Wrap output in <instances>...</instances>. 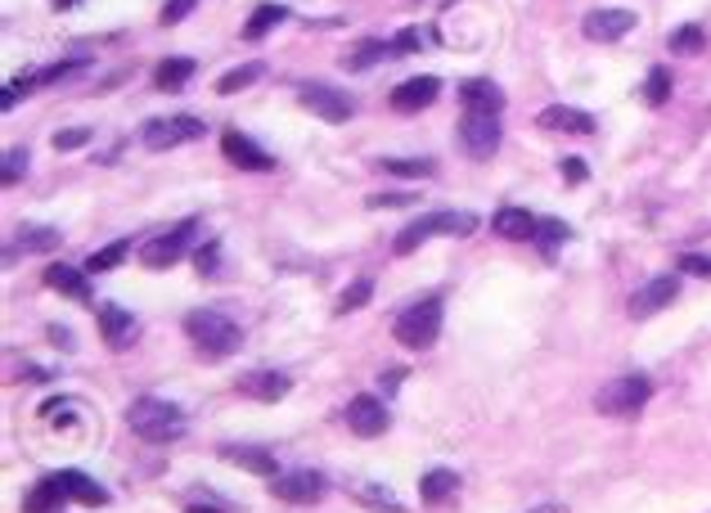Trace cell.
Returning <instances> with one entry per match:
<instances>
[{
  "instance_id": "obj_1",
  "label": "cell",
  "mask_w": 711,
  "mask_h": 513,
  "mask_svg": "<svg viewBox=\"0 0 711 513\" xmlns=\"http://www.w3.org/2000/svg\"><path fill=\"white\" fill-rule=\"evenodd\" d=\"M126 423H131L135 437L153 441V446H167V441L185 437V414H180V405L162 401V396H140V401H131Z\"/></svg>"
},
{
  "instance_id": "obj_2",
  "label": "cell",
  "mask_w": 711,
  "mask_h": 513,
  "mask_svg": "<svg viewBox=\"0 0 711 513\" xmlns=\"http://www.w3.org/2000/svg\"><path fill=\"white\" fill-rule=\"evenodd\" d=\"M185 338L194 342L207 360H225L243 347V329L221 311H189L185 315Z\"/></svg>"
},
{
  "instance_id": "obj_3",
  "label": "cell",
  "mask_w": 711,
  "mask_h": 513,
  "mask_svg": "<svg viewBox=\"0 0 711 513\" xmlns=\"http://www.w3.org/2000/svg\"><path fill=\"white\" fill-rule=\"evenodd\" d=\"M392 333H396V342H401L405 351H428L432 342H437V333H441V297L432 293V297H423V302L405 306V311L396 315Z\"/></svg>"
},
{
  "instance_id": "obj_4",
  "label": "cell",
  "mask_w": 711,
  "mask_h": 513,
  "mask_svg": "<svg viewBox=\"0 0 711 513\" xmlns=\"http://www.w3.org/2000/svg\"><path fill=\"white\" fill-rule=\"evenodd\" d=\"M648 396H653V383L644 374H621L594 392V410L603 419H630V414H639L648 405Z\"/></svg>"
},
{
  "instance_id": "obj_5",
  "label": "cell",
  "mask_w": 711,
  "mask_h": 513,
  "mask_svg": "<svg viewBox=\"0 0 711 513\" xmlns=\"http://www.w3.org/2000/svg\"><path fill=\"white\" fill-rule=\"evenodd\" d=\"M477 230V216L468 212H437V216H419V221H410L401 234H396L392 252L396 257H410L414 248H423L428 239H437V234H473Z\"/></svg>"
},
{
  "instance_id": "obj_6",
  "label": "cell",
  "mask_w": 711,
  "mask_h": 513,
  "mask_svg": "<svg viewBox=\"0 0 711 513\" xmlns=\"http://www.w3.org/2000/svg\"><path fill=\"white\" fill-rule=\"evenodd\" d=\"M203 131H207L203 117L176 113V117H153V122H144L140 140H144V149L167 153V149H180V144H189V140H203Z\"/></svg>"
},
{
  "instance_id": "obj_7",
  "label": "cell",
  "mask_w": 711,
  "mask_h": 513,
  "mask_svg": "<svg viewBox=\"0 0 711 513\" xmlns=\"http://www.w3.org/2000/svg\"><path fill=\"white\" fill-rule=\"evenodd\" d=\"M459 144L473 162H486L495 149H500V113H477V108H464L459 117Z\"/></svg>"
},
{
  "instance_id": "obj_8",
  "label": "cell",
  "mask_w": 711,
  "mask_h": 513,
  "mask_svg": "<svg viewBox=\"0 0 711 513\" xmlns=\"http://www.w3.org/2000/svg\"><path fill=\"white\" fill-rule=\"evenodd\" d=\"M297 104L306 108L311 117H320V122H333V126H342V122H351L356 117V99L347 95V90H333V86H297Z\"/></svg>"
},
{
  "instance_id": "obj_9",
  "label": "cell",
  "mask_w": 711,
  "mask_h": 513,
  "mask_svg": "<svg viewBox=\"0 0 711 513\" xmlns=\"http://www.w3.org/2000/svg\"><path fill=\"white\" fill-rule=\"evenodd\" d=\"M194 234H198V221H194V216H185V221H180L171 234H158V239L144 243L140 261H144L149 270H171L180 257H185L189 243H194Z\"/></svg>"
},
{
  "instance_id": "obj_10",
  "label": "cell",
  "mask_w": 711,
  "mask_h": 513,
  "mask_svg": "<svg viewBox=\"0 0 711 513\" xmlns=\"http://www.w3.org/2000/svg\"><path fill=\"white\" fill-rule=\"evenodd\" d=\"M324 491H329V482L315 468H293V473L270 477V495L284 504H315V500H324Z\"/></svg>"
},
{
  "instance_id": "obj_11",
  "label": "cell",
  "mask_w": 711,
  "mask_h": 513,
  "mask_svg": "<svg viewBox=\"0 0 711 513\" xmlns=\"http://www.w3.org/2000/svg\"><path fill=\"white\" fill-rule=\"evenodd\" d=\"M675 297H680V279H675V275H657V279H648L635 297H630L626 311H630V320H653V315L666 311Z\"/></svg>"
},
{
  "instance_id": "obj_12",
  "label": "cell",
  "mask_w": 711,
  "mask_h": 513,
  "mask_svg": "<svg viewBox=\"0 0 711 513\" xmlns=\"http://www.w3.org/2000/svg\"><path fill=\"white\" fill-rule=\"evenodd\" d=\"M288 374H279V369H243L239 378H234V392L243 396V401H279V396H288Z\"/></svg>"
},
{
  "instance_id": "obj_13",
  "label": "cell",
  "mask_w": 711,
  "mask_h": 513,
  "mask_svg": "<svg viewBox=\"0 0 711 513\" xmlns=\"http://www.w3.org/2000/svg\"><path fill=\"white\" fill-rule=\"evenodd\" d=\"M630 27H635V14H630V9H612V5H599V9H590V14L581 18L585 41H599V45L621 41Z\"/></svg>"
},
{
  "instance_id": "obj_14",
  "label": "cell",
  "mask_w": 711,
  "mask_h": 513,
  "mask_svg": "<svg viewBox=\"0 0 711 513\" xmlns=\"http://www.w3.org/2000/svg\"><path fill=\"white\" fill-rule=\"evenodd\" d=\"M536 126L549 135H576V140H585V135H594V117L585 113V108H572V104H549L536 113Z\"/></svg>"
},
{
  "instance_id": "obj_15",
  "label": "cell",
  "mask_w": 711,
  "mask_h": 513,
  "mask_svg": "<svg viewBox=\"0 0 711 513\" xmlns=\"http://www.w3.org/2000/svg\"><path fill=\"white\" fill-rule=\"evenodd\" d=\"M347 428L356 432V437H365V441L383 437L387 432V405L378 401V396H369V392L351 396L347 401Z\"/></svg>"
},
{
  "instance_id": "obj_16",
  "label": "cell",
  "mask_w": 711,
  "mask_h": 513,
  "mask_svg": "<svg viewBox=\"0 0 711 513\" xmlns=\"http://www.w3.org/2000/svg\"><path fill=\"white\" fill-rule=\"evenodd\" d=\"M437 95H441L437 77H410V81H401V86L387 95V104H392V113L410 117V113H423L428 104H437Z\"/></svg>"
},
{
  "instance_id": "obj_17",
  "label": "cell",
  "mask_w": 711,
  "mask_h": 513,
  "mask_svg": "<svg viewBox=\"0 0 711 513\" xmlns=\"http://www.w3.org/2000/svg\"><path fill=\"white\" fill-rule=\"evenodd\" d=\"M221 153H225V162L239 167V171H270L275 167V158H270L257 140H248L243 131H225L221 135Z\"/></svg>"
},
{
  "instance_id": "obj_18",
  "label": "cell",
  "mask_w": 711,
  "mask_h": 513,
  "mask_svg": "<svg viewBox=\"0 0 711 513\" xmlns=\"http://www.w3.org/2000/svg\"><path fill=\"white\" fill-rule=\"evenodd\" d=\"M99 338H104V347L126 351L135 342V315L122 311V306H113V302H104L99 306Z\"/></svg>"
},
{
  "instance_id": "obj_19",
  "label": "cell",
  "mask_w": 711,
  "mask_h": 513,
  "mask_svg": "<svg viewBox=\"0 0 711 513\" xmlns=\"http://www.w3.org/2000/svg\"><path fill=\"white\" fill-rule=\"evenodd\" d=\"M491 230L500 234V239L527 243V239H536V230H540V216H531L527 207H500V212L491 216Z\"/></svg>"
},
{
  "instance_id": "obj_20",
  "label": "cell",
  "mask_w": 711,
  "mask_h": 513,
  "mask_svg": "<svg viewBox=\"0 0 711 513\" xmlns=\"http://www.w3.org/2000/svg\"><path fill=\"white\" fill-rule=\"evenodd\" d=\"M54 477H59V486H63V495H68V500L90 504V509H104V504H108V491L95 482V477L81 473V468H59Z\"/></svg>"
},
{
  "instance_id": "obj_21",
  "label": "cell",
  "mask_w": 711,
  "mask_h": 513,
  "mask_svg": "<svg viewBox=\"0 0 711 513\" xmlns=\"http://www.w3.org/2000/svg\"><path fill=\"white\" fill-rule=\"evenodd\" d=\"M459 104L477 108V113H500V108H504V90L495 86L491 77H468L464 86H459Z\"/></svg>"
},
{
  "instance_id": "obj_22",
  "label": "cell",
  "mask_w": 711,
  "mask_h": 513,
  "mask_svg": "<svg viewBox=\"0 0 711 513\" xmlns=\"http://www.w3.org/2000/svg\"><path fill=\"white\" fill-rule=\"evenodd\" d=\"M221 459L225 464H239L243 473H252V477H275L279 468H275V455L270 450H261V446H221Z\"/></svg>"
},
{
  "instance_id": "obj_23",
  "label": "cell",
  "mask_w": 711,
  "mask_h": 513,
  "mask_svg": "<svg viewBox=\"0 0 711 513\" xmlns=\"http://www.w3.org/2000/svg\"><path fill=\"white\" fill-rule=\"evenodd\" d=\"M41 279H45V288H54V293L72 297V302H90L86 275H81V270H72V266H63V261H50V266L41 270Z\"/></svg>"
},
{
  "instance_id": "obj_24",
  "label": "cell",
  "mask_w": 711,
  "mask_h": 513,
  "mask_svg": "<svg viewBox=\"0 0 711 513\" xmlns=\"http://www.w3.org/2000/svg\"><path fill=\"white\" fill-rule=\"evenodd\" d=\"M54 248H59V230H54V225H32V230H23L9 243L5 257L18 261V257H27V252H54Z\"/></svg>"
},
{
  "instance_id": "obj_25",
  "label": "cell",
  "mask_w": 711,
  "mask_h": 513,
  "mask_svg": "<svg viewBox=\"0 0 711 513\" xmlns=\"http://www.w3.org/2000/svg\"><path fill=\"white\" fill-rule=\"evenodd\" d=\"M347 491H351V500L365 504L369 513H405L401 500H396L387 486H378V482H347Z\"/></svg>"
},
{
  "instance_id": "obj_26",
  "label": "cell",
  "mask_w": 711,
  "mask_h": 513,
  "mask_svg": "<svg viewBox=\"0 0 711 513\" xmlns=\"http://www.w3.org/2000/svg\"><path fill=\"white\" fill-rule=\"evenodd\" d=\"M387 50H392V45L378 41V36H360V41L351 45V50H342V59H338V63H342L347 72H365V68H374V63L383 59Z\"/></svg>"
},
{
  "instance_id": "obj_27",
  "label": "cell",
  "mask_w": 711,
  "mask_h": 513,
  "mask_svg": "<svg viewBox=\"0 0 711 513\" xmlns=\"http://www.w3.org/2000/svg\"><path fill=\"white\" fill-rule=\"evenodd\" d=\"M63 500H68V495H63L59 477H45V482H36L32 491L23 495V513H54Z\"/></svg>"
},
{
  "instance_id": "obj_28",
  "label": "cell",
  "mask_w": 711,
  "mask_h": 513,
  "mask_svg": "<svg viewBox=\"0 0 711 513\" xmlns=\"http://www.w3.org/2000/svg\"><path fill=\"white\" fill-rule=\"evenodd\" d=\"M666 50H671L675 59H698V54L707 50V32H702L698 23H684L666 36Z\"/></svg>"
},
{
  "instance_id": "obj_29",
  "label": "cell",
  "mask_w": 711,
  "mask_h": 513,
  "mask_svg": "<svg viewBox=\"0 0 711 513\" xmlns=\"http://www.w3.org/2000/svg\"><path fill=\"white\" fill-rule=\"evenodd\" d=\"M455 491H459V473H450V468H432V473H423V482H419V500L423 504H441V500H450Z\"/></svg>"
},
{
  "instance_id": "obj_30",
  "label": "cell",
  "mask_w": 711,
  "mask_h": 513,
  "mask_svg": "<svg viewBox=\"0 0 711 513\" xmlns=\"http://www.w3.org/2000/svg\"><path fill=\"white\" fill-rule=\"evenodd\" d=\"M266 77V63H239V68H230V72H221V77H216V95H234V90H248L252 81H261Z\"/></svg>"
},
{
  "instance_id": "obj_31",
  "label": "cell",
  "mask_w": 711,
  "mask_h": 513,
  "mask_svg": "<svg viewBox=\"0 0 711 513\" xmlns=\"http://www.w3.org/2000/svg\"><path fill=\"white\" fill-rule=\"evenodd\" d=\"M284 18H288V5H257L252 9V18L243 23V41H261V36L275 32Z\"/></svg>"
},
{
  "instance_id": "obj_32",
  "label": "cell",
  "mask_w": 711,
  "mask_h": 513,
  "mask_svg": "<svg viewBox=\"0 0 711 513\" xmlns=\"http://www.w3.org/2000/svg\"><path fill=\"white\" fill-rule=\"evenodd\" d=\"M189 77H194V59H162L153 68V86L158 90H185Z\"/></svg>"
},
{
  "instance_id": "obj_33",
  "label": "cell",
  "mask_w": 711,
  "mask_h": 513,
  "mask_svg": "<svg viewBox=\"0 0 711 513\" xmlns=\"http://www.w3.org/2000/svg\"><path fill=\"white\" fill-rule=\"evenodd\" d=\"M378 167L387 171V176H405V180H423L437 171V162L432 158H383Z\"/></svg>"
},
{
  "instance_id": "obj_34",
  "label": "cell",
  "mask_w": 711,
  "mask_h": 513,
  "mask_svg": "<svg viewBox=\"0 0 711 513\" xmlns=\"http://www.w3.org/2000/svg\"><path fill=\"white\" fill-rule=\"evenodd\" d=\"M126 252H131V239H113L108 248L90 252V257H86V270H90V275H104V270H113L117 261L126 257Z\"/></svg>"
},
{
  "instance_id": "obj_35",
  "label": "cell",
  "mask_w": 711,
  "mask_h": 513,
  "mask_svg": "<svg viewBox=\"0 0 711 513\" xmlns=\"http://www.w3.org/2000/svg\"><path fill=\"white\" fill-rule=\"evenodd\" d=\"M666 99H671V72H666V68H653V72L644 77V104H648V108H662Z\"/></svg>"
},
{
  "instance_id": "obj_36",
  "label": "cell",
  "mask_w": 711,
  "mask_h": 513,
  "mask_svg": "<svg viewBox=\"0 0 711 513\" xmlns=\"http://www.w3.org/2000/svg\"><path fill=\"white\" fill-rule=\"evenodd\" d=\"M567 239H572V230H567L563 221H554V216H540V230H536L540 252H554L558 243H567Z\"/></svg>"
},
{
  "instance_id": "obj_37",
  "label": "cell",
  "mask_w": 711,
  "mask_h": 513,
  "mask_svg": "<svg viewBox=\"0 0 711 513\" xmlns=\"http://www.w3.org/2000/svg\"><path fill=\"white\" fill-rule=\"evenodd\" d=\"M369 293H374V284H369V279H356V284H347V288H342V297H338V315L360 311V306L369 302Z\"/></svg>"
},
{
  "instance_id": "obj_38",
  "label": "cell",
  "mask_w": 711,
  "mask_h": 513,
  "mask_svg": "<svg viewBox=\"0 0 711 513\" xmlns=\"http://www.w3.org/2000/svg\"><path fill=\"white\" fill-rule=\"evenodd\" d=\"M36 86H41V72H18V77L5 86V99H0V104L14 108V104H18V95H27V90H36Z\"/></svg>"
},
{
  "instance_id": "obj_39",
  "label": "cell",
  "mask_w": 711,
  "mask_h": 513,
  "mask_svg": "<svg viewBox=\"0 0 711 513\" xmlns=\"http://www.w3.org/2000/svg\"><path fill=\"white\" fill-rule=\"evenodd\" d=\"M23 171H27V149H23V144H9V149H5V176H0V180H5V185H14Z\"/></svg>"
},
{
  "instance_id": "obj_40",
  "label": "cell",
  "mask_w": 711,
  "mask_h": 513,
  "mask_svg": "<svg viewBox=\"0 0 711 513\" xmlns=\"http://www.w3.org/2000/svg\"><path fill=\"white\" fill-rule=\"evenodd\" d=\"M194 9H198V0H167L158 18H162V27H176V23H185Z\"/></svg>"
},
{
  "instance_id": "obj_41",
  "label": "cell",
  "mask_w": 711,
  "mask_h": 513,
  "mask_svg": "<svg viewBox=\"0 0 711 513\" xmlns=\"http://www.w3.org/2000/svg\"><path fill=\"white\" fill-rule=\"evenodd\" d=\"M216 252H221V243H216V239H207L203 248L189 252V257H194V270H198V275H216Z\"/></svg>"
},
{
  "instance_id": "obj_42",
  "label": "cell",
  "mask_w": 711,
  "mask_h": 513,
  "mask_svg": "<svg viewBox=\"0 0 711 513\" xmlns=\"http://www.w3.org/2000/svg\"><path fill=\"white\" fill-rule=\"evenodd\" d=\"M90 140V126H68V131H54V149L68 153V149H81Z\"/></svg>"
},
{
  "instance_id": "obj_43",
  "label": "cell",
  "mask_w": 711,
  "mask_h": 513,
  "mask_svg": "<svg viewBox=\"0 0 711 513\" xmlns=\"http://www.w3.org/2000/svg\"><path fill=\"white\" fill-rule=\"evenodd\" d=\"M72 72H86V59H68V63H54V68H45V72H41V86L72 77Z\"/></svg>"
},
{
  "instance_id": "obj_44",
  "label": "cell",
  "mask_w": 711,
  "mask_h": 513,
  "mask_svg": "<svg viewBox=\"0 0 711 513\" xmlns=\"http://www.w3.org/2000/svg\"><path fill=\"white\" fill-rule=\"evenodd\" d=\"M419 45H423V32H419V27H405V32L396 36V45H392V50H396V54H414Z\"/></svg>"
},
{
  "instance_id": "obj_45",
  "label": "cell",
  "mask_w": 711,
  "mask_h": 513,
  "mask_svg": "<svg viewBox=\"0 0 711 513\" xmlns=\"http://www.w3.org/2000/svg\"><path fill=\"white\" fill-rule=\"evenodd\" d=\"M365 203H369V207H410L414 194H369Z\"/></svg>"
},
{
  "instance_id": "obj_46",
  "label": "cell",
  "mask_w": 711,
  "mask_h": 513,
  "mask_svg": "<svg viewBox=\"0 0 711 513\" xmlns=\"http://www.w3.org/2000/svg\"><path fill=\"white\" fill-rule=\"evenodd\" d=\"M563 176H567V180H572V185H581V180H585V162H576V158H567V162H563Z\"/></svg>"
},
{
  "instance_id": "obj_47",
  "label": "cell",
  "mask_w": 711,
  "mask_h": 513,
  "mask_svg": "<svg viewBox=\"0 0 711 513\" xmlns=\"http://www.w3.org/2000/svg\"><path fill=\"white\" fill-rule=\"evenodd\" d=\"M185 513H225V509H216V504H189Z\"/></svg>"
},
{
  "instance_id": "obj_48",
  "label": "cell",
  "mask_w": 711,
  "mask_h": 513,
  "mask_svg": "<svg viewBox=\"0 0 711 513\" xmlns=\"http://www.w3.org/2000/svg\"><path fill=\"white\" fill-rule=\"evenodd\" d=\"M531 513H567V509H563V504H536Z\"/></svg>"
},
{
  "instance_id": "obj_49",
  "label": "cell",
  "mask_w": 711,
  "mask_h": 513,
  "mask_svg": "<svg viewBox=\"0 0 711 513\" xmlns=\"http://www.w3.org/2000/svg\"><path fill=\"white\" fill-rule=\"evenodd\" d=\"M72 5H77V0H54V9H72Z\"/></svg>"
}]
</instances>
